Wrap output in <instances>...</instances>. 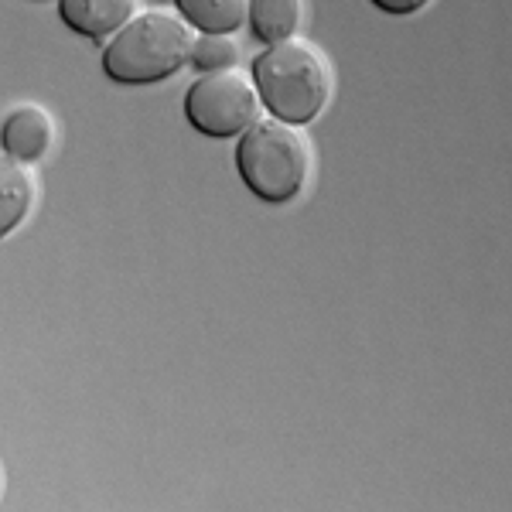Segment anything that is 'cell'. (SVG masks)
I'll use <instances>...</instances> for the list:
<instances>
[{
  "label": "cell",
  "mask_w": 512,
  "mask_h": 512,
  "mask_svg": "<svg viewBox=\"0 0 512 512\" xmlns=\"http://www.w3.org/2000/svg\"><path fill=\"white\" fill-rule=\"evenodd\" d=\"M253 89L284 123H311L332 99V65L311 41H280L253 59Z\"/></svg>",
  "instance_id": "1"
},
{
  "label": "cell",
  "mask_w": 512,
  "mask_h": 512,
  "mask_svg": "<svg viewBox=\"0 0 512 512\" xmlns=\"http://www.w3.org/2000/svg\"><path fill=\"white\" fill-rule=\"evenodd\" d=\"M192 28L168 11L134 14L103 52V72L120 86H154L192 59Z\"/></svg>",
  "instance_id": "2"
},
{
  "label": "cell",
  "mask_w": 512,
  "mask_h": 512,
  "mask_svg": "<svg viewBox=\"0 0 512 512\" xmlns=\"http://www.w3.org/2000/svg\"><path fill=\"white\" fill-rule=\"evenodd\" d=\"M311 164L315 154L308 137L284 120H256L239 134L236 171L260 202H294L308 188Z\"/></svg>",
  "instance_id": "3"
},
{
  "label": "cell",
  "mask_w": 512,
  "mask_h": 512,
  "mask_svg": "<svg viewBox=\"0 0 512 512\" xmlns=\"http://www.w3.org/2000/svg\"><path fill=\"white\" fill-rule=\"evenodd\" d=\"M185 117L202 137H239L260 120V96L253 89V79H246L236 69L205 72L188 86Z\"/></svg>",
  "instance_id": "4"
},
{
  "label": "cell",
  "mask_w": 512,
  "mask_h": 512,
  "mask_svg": "<svg viewBox=\"0 0 512 512\" xmlns=\"http://www.w3.org/2000/svg\"><path fill=\"white\" fill-rule=\"evenodd\" d=\"M52 144H55V120L35 103L14 106L7 113V120L0 123V147H4V154H11L21 164H38L41 158H48Z\"/></svg>",
  "instance_id": "5"
},
{
  "label": "cell",
  "mask_w": 512,
  "mask_h": 512,
  "mask_svg": "<svg viewBox=\"0 0 512 512\" xmlns=\"http://www.w3.org/2000/svg\"><path fill=\"white\" fill-rule=\"evenodd\" d=\"M137 14V0H59V18L69 31L103 41Z\"/></svg>",
  "instance_id": "6"
},
{
  "label": "cell",
  "mask_w": 512,
  "mask_h": 512,
  "mask_svg": "<svg viewBox=\"0 0 512 512\" xmlns=\"http://www.w3.org/2000/svg\"><path fill=\"white\" fill-rule=\"evenodd\" d=\"M38 198L31 164L14 161L11 154H0V239H7L24 219L31 216Z\"/></svg>",
  "instance_id": "7"
},
{
  "label": "cell",
  "mask_w": 512,
  "mask_h": 512,
  "mask_svg": "<svg viewBox=\"0 0 512 512\" xmlns=\"http://www.w3.org/2000/svg\"><path fill=\"white\" fill-rule=\"evenodd\" d=\"M246 18H250L253 35L263 45H280V41H291L301 31L304 4L301 0H250Z\"/></svg>",
  "instance_id": "8"
},
{
  "label": "cell",
  "mask_w": 512,
  "mask_h": 512,
  "mask_svg": "<svg viewBox=\"0 0 512 512\" xmlns=\"http://www.w3.org/2000/svg\"><path fill=\"white\" fill-rule=\"evenodd\" d=\"M181 18L202 35H236L246 24L250 0H175Z\"/></svg>",
  "instance_id": "9"
},
{
  "label": "cell",
  "mask_w": 512,
  "mask_h": 512,
  "mask_svg": "<svg viewBox=\"0 0 512 512\" xmlns=\"http://www.w3.org/2000/svg\"><path fill=\"white\" fill-rule=\"evenodd\" d=\"M198 72H222L239 62V45L233 35H202L192 41V59Z\"/></svg>",
  "instance_id": "10"
},
{
  "label": "cell",
  "mask_w": 512,
  "mask_h": 512,
  "mask_svg": "<svg viewBox=\"0 0 512 512\" xmlns=\"http://www.w3.org/2000/svg\"><path fill=\"white\" fill-rule=\"evenodd\" d=\"M373 4L379 7V11L393 14V18H407V14H417L424 11L431 0H373Z\"/></svg>",
  "instance_id": "11"
}]
</instances>
